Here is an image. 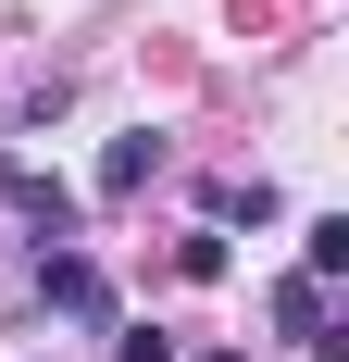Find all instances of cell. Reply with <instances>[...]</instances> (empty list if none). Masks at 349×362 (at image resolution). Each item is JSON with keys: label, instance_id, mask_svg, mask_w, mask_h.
I'll return each mask as SVG.
<instances>
[{"label": "cell", "instance_id": "cell-1", "mask_svg": "<svg viewBox=\"0 0 349 362\" xmlns=\"http://www.w3.org/2000/svg\"><path fill=\"white\" fill-rule=\"evenodd\" d=\"M37 300L75 313V325H112V275H100L88 250H37Z\"/></svg>", "mask_w": 349, "mask_h": 362}, {"label": "cell", "instance_id": "cell-3", "mask_svg": "<svg viewBox=\"0 0 349 362\" xmlns=\"http://www.w3.org/2000/svg\"><path fill=\"white\" fill-rule=\"evenodd\" d=\"M0 200H13L37 238H63V225H75V187H63V175H37V163H0Z\"/></svg>", "mask_w": 349, "mask_h": 362}, {"label": "cell", "instance_id": "cell-5", "mask_svg": "<svg viewBox=\"0 0 349 362\" xmlns=\"http://www.w3.org/2000/svg\"><path fill=\"white\" fill-rule=\"evenodd\" d=\"M300 275H324V288L349 275V213H312V225H300Z\"/></svg>", "mask_w": 349, "mask_h": 362}, {"label": "cell", "instance_id": "cell-4", "mask_svg": "<svg viewBox=\"0 0 349 362\" xmlns=\"http://www.w3.org/2000/svg\"><path fill=\"white\" fill-rule=\"evenodd\" d=\"M150 175H162V138H112L100 150V200H138Z\"/></svg>", "mask_w": 349, "mask_h": 362}, {"label": "cell", "instance_id": "cell-6", "mask_svg": "<svg viewBox=\"0 0 349 362\" xmlns=\"http://www.w3.org/2000/svg\"><path fill=\"white\" fill-rule=\"evenodd\" d=\"M112 362H174V337H150V325H125V337H112Z\"/></svg>", "mask_w": 349, "mask_h": 362}, {"label": "cell", "instance_id": "cell-2", "mask_svg": "<svg viewBox=\"0 0 349 362\" xmlns=\"http://www.w3.org/2000/svg\"><path fill=\"white\" fill-rule=\"evenodd\" d=\"M275 325L300 337L312 362H337V350H349V325H337V288H324V275H287V288H275Z\"/></svg>", "mask_w": 349, "mask_h": 362}]
</instances>
